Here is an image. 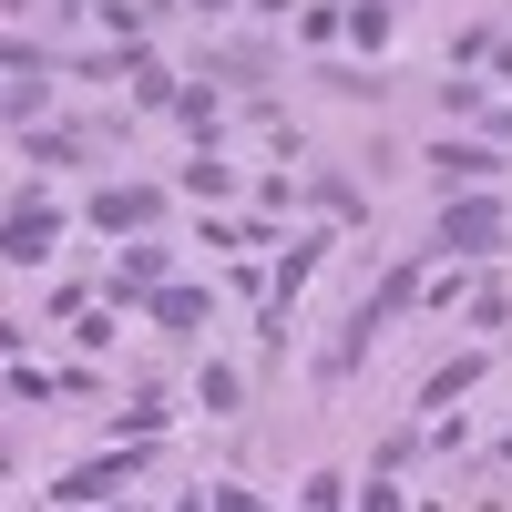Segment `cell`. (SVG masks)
<instances>
[{"instance_id":"cell-1","label":"cell","mask_w":512,"mask_h":512,"mask_svg":"<svg viewBox=\"0 0 512 512\" xmlns=\"http://www.w3.org/2000/svg\"><path fill=\"white\" fill-rule=\"evenodd\" d=\"M492 236H502L492 205H461V216H441V246H492Z\"/></svg>"},{"instance_id":"cell-2","label":"cell","mask_w":512,"mask_h":512,"mask_svg":"<svg viewBox=\"0 0 512 512\" xmlns=\"http://www.w3.org/2000/svg\"><path fill=\"white\" fill-rule=\"evenodd\" d=\"M41 246H52V216H21V226H11V256H21V267H31Z\"/></svg>"}]
</instances>
